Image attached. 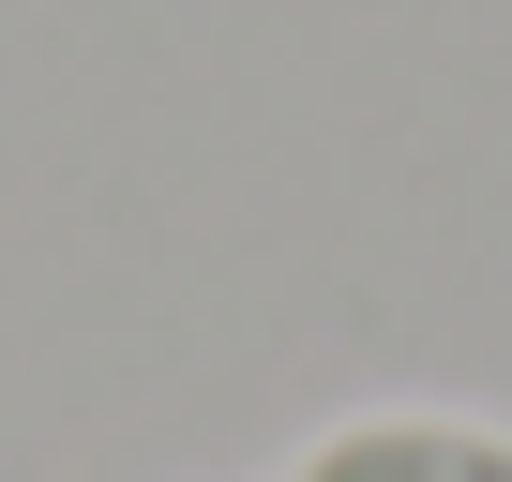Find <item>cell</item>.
<instances>
[{"label": "cell", "mask_w": 512, "mask_h": 482, "mask_svg": "<svg viewBox=\"0 0 512 482\" xmlns=\"http://www.w3.org/2000/svg\"><path fill=\"white\" fill-rule=\"evenodd\" d=\"M287 482H512V422L467 407H347L287 452Z\"/></svg>", "instance_id": "1"}]
</instances>
